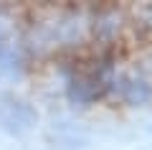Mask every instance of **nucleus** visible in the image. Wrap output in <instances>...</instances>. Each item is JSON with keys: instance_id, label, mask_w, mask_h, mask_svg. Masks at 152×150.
<instances>
[{"instance_id": "3", "label": "nucleus", "mask_w": 152, "mask_h": 150, "mask_svg": "<svg viewBox=\"0 0 152 150\" xmlns=\"http://www.w3.org/2000/svg\"><path fill=\"white\" fill-rule=\"evenodd\" d=\"M0 64L8 66V69H13V56H10V48H8V43L0 38Z\"/></svg>"}, {"instance_id": "1", "label": "nucleus", "mask_w": 152, "mask_h": 150, "mask_svg": "<svg viewBox=\"0 0 152 150\" xmlns=\"http://www.w3.org/2000/svg\"><path fill=\"white\" fill-rule=\"evenodd\" d=\"M38 120L36 109L31 104L13 99V97H0V127L8 132H23V130L33 127Z\"/></svg>"}, {"instance_id": "2", "label": "nucleus", "mask_w": 152, "mask_h": 150, "mask_svg": "<svg viewBox=\"0 0 152 150\" xmlns=\"http://www.w3.org/2000/svg\"><path fill=\"white\" fill-rule=\"evenodd\" d=\"M119 92L129 104H140L147 99V86L142 81H129V79H122L119 81Z\"/></svg>"}]
</instances>
